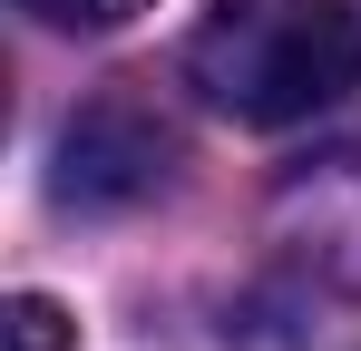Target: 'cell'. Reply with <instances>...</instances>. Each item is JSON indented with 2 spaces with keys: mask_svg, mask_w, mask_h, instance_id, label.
Masks as SVG:
<instances>
[{
  "mask_svg": "<svg viewBox=\"0 0 361 351\" xmlns=\"http://www.w3.org/2000/svg\"><path fill=\"white\" fill-rule=\"evenodd\" d=\"M312 215H322V244H312V254L361 283V156H332V185H322Z\"/></svg>",
  "mask_w": 361,
  "mask_h": 351,
  "instance_id": "3957f363",
  "label": "cell"
},
{
  "mask_svg": "<svg viewBox=\"0 0 361 351\" xmlns=\"http://www.w3.org/2000/svg\"><path fill=\"white\" fill-rule=\"evenodd\" d=\"M176 176V127L147 108V98H88V108L59 127V156H49V195H59L68 215H127V205H147L157 185Z\"/></svg>",
  "mask_w": 361,
  "mask_h": 351,
  "instance_id": "7a4b0ae2",
  "label": "cell"
},
{
  "mask_svg": "<svg viewBox=\"0 0 361 351\" xmlns=\"http://www.w3.org/2000/svg\"><path fill=\"white\" fill-rule=\"evenodd\" d=\"M10 351H68V312L49 292H20L10 302Z\"/></svg>",
  "mask_w": 361,
  "mask_h": 351,
  "instance_id": "5b68a950",
  "label": "cell"
},
{
  "mask_svg": "<svg viewBox=\"0 0 361 351\" xmlns=\"http://www.w3.org/2000/svg\"><path fill=\"white\" fill-rule=\"evenodd\" d=\"M30 20H49V30H127L147 0H20Z\"/></svg>",
  "mask_w": 361,
  "mask_h": 351,
  "instance_id": "277c9868",
  "label": "cell"
},
{
  "mask_svg": "<svg viewBox=\"0 0 361 351\" xmlns=\"http://www.w3.org/2000/svg\"><path fill=\"white\" fill-rule=\"evenodd\" d=\"M185 78L244 127H293L361 88V0H215Z\"/></svg>",
  "mask_w": 361,
  "mask_h": 351,
  "instance_id": "6da1fadb",
  "label": "cell"
}]
</instances>
